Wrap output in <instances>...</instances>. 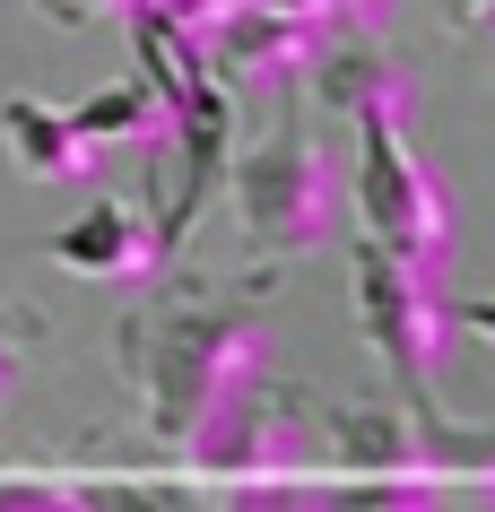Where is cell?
Here are the masks:
<instances>
[{"label": "cell", "mask_w": 495, "mask_h": 512, "mask_svg": "<svg viewBox=\"0 0 495 512\" xmlns=\"http://www.w3.org/2000/svg\"><path fill=\"white\" fill-rule=\"evenodd\" d=\"M348 296H357V330H365V348H374V365L400 382V408L443 417L435 382H443V356H452V287H443V261H409V252L365 235L357 261H348Z\"/></svg>", "instance_id": "obj_3"}, {"label": "cell", "mask_w": 495, "mask_h": 512, "mask_svg": "<svg viewBox=\"0 0 495 512\" xmlns=\"http://www.w3.org/2000/svg\"><path fill=\"white\" fill-rule=\"evenodd\" d=\"M357 217L409 261H452V191L400 122H357Z\"/></svg>", "instance_id": "obj_6"}, {"label": "cell", "mask_w": 495, "mask_h": 512, "mask_svg": "<svg viewBox=\"0 0 495 512\" xmlns=\"http://www.w3.org/2000/svg\"><path fill=\"white\" fill-rule=\"evenodd\" d=\"M183 27H192L209 79L244 87V96H287L313 70V53L339 35L322 9H261V0H226V9H200Z\"/></svg>", "instance_id": "obj_7"}, {"label": "cell", "mask_w": 495, "mask_h": 512, "mask_svg": "<svg viewBox=\"0 0 495 512\" xmlns=\"http://www.w3.org/2000/svg\"><path fill=\"white\" fill-rule=\"evenodd\" d=\"M304 79H313V105L339 113V122H400V131H409L417 105H426L417 70L391 53L374 27H365V35H330Z\"/></svg>", "instance_id": "obj_8"}, {"label": "cell", "mask_w": 495, "mask_h": 512, "mask_svg": "<svg viewBox=\"0 0 495 512\" xmlns=\"http://www.w3.org/2000/svg\"><path fill=\"white\" fill-rule=\"evenodd\" d=\"M443 27L469 35V27H487V0H443Z\"/></svg>", "instance_id": "obj_15"}, {"label": "cell", "mask_w": 495, "mask_h": 512, "mask_svg": "<svg viewBox=\"0 0 495 512\" xmlns=\"http://www.w3.org/2000/svg\"><path fill=\"white\" fill-rule=\"evenodd\" d=\"M0 139H9V165L27 183H87V174H105V148L44 96H0Z\"/></svg>", "instance_id": "obj_10"}, {"label": "cell", "mask_w": 495, "mask_h": 512, "mask_svg": "<svg viewBox=\"0 0 495 512\" xmlns=\"http://www.w3.org/2000/svg\"><path fill=\"white\" fill-rule=\"evenodd\" d=\"M122 356V391H131L139 426L165 460H192V443L244 400L261 374H278L270 313L252 296H165L131 304L113 330Z\"/></svg>", "instance_id": "obj_1"}, {"label": "cell", "mask_w": 495, "mask_h": 512, "mask_svg": "<svg viewBox=\"0 0 495 512\" xmlns=\"http://www.w3.org/2000/svg\"><path fill=\"white\" fill-rule=\"evenodd\" d=\"M35 348H44V313H35V304H0V408L18 400Z\"/></svg>", "instance_id": "obj_12"}, {"label": "cell", "mask_w": 495, "mask_h": 512, "mask_svg": "<svg viewBox=\"0 0 495 512\" xmlns=\"http://www.w3.org/2000/svg\"><path fill=\"white\" fill-rule=\"evenodd\" d=\"M330 18H339V35H365V27H383L391 18V0H322Z\"/></svg>", "instance_id": "obj_14"}, {"label": "cell", "mask_w": 495, "mask_h": 512, "mask_svg": "<svg viewBox=\"0 0 495 512\" xmlns=\"http://www.w3.org/2000/svg\"><path fill=\"white\" fill-rule=\"evenodd\" d=\"M96 148H113V139H139V148H174V96H165L148 70L122 87H105V96H87L79 113H70Z\"/></svg>", "instance_id": "obj_11"}, {"label": "cell", "mask_w": 495, "mask_h": 512, "mask_svg": "<svg viewBox=\"0 0 495 512\" xmlns=\"http://www.w3.org/2000/svg\"><path fill=\"white\" fill-rule=\"evenodd\" d=\"M235 183V217L261 261H304L322 252L339 226H348V183H339V157L313 122H278L226 165Z\"/></svg>", "instance_id": "obj_2"}, {"label": "cell", "mask_w": 495, "mask_h": 512, "mask_svg": "<svg viewBox=\"0 0 495 512\" xmlns=\"http://www.w3.org/2000/svg\"><path fill=\"white\" fill-rule=\"evenodd\" d=\"M53 261L70 278H113V287H131V278L165 270V243H157V226H148L131 200H96V209H79L53 235Z\"/></svg>", "instance_id": "obj_9"}, {"label": "cell", "mask_w": 495, "mask_h": 512, "mask_svg": "<svg viewBox=\"0 0 495 512\" xmlns=\"http://www.w3.org/2000/svg\"><path fill=\"white\" fill-rule=\"evenodd\" d=\"M322 452L339 460V486L357 504H435L443 469L426 452V417L417 408H383V400H330L313 408Z\"/></svg>", "instance_id": "obj_5"}, {"label": "cell", "mask_w": 495, "mask_h": 512, "mask_svg": "<svg viewBox=\"0 0 495 512\" xmlns=\"http://www.w3.org/2000/svg\"><path fill=\"white\" fill-rule=\"evenodd\" d=\"M53 27H96V18H131V9H148V0H35Z\"/></svg>", "instance_id": "obj_13"}, {"label": "cell", "mask_w": 495, "mask_h": 512, "mask_svg": "<svg viewBox=\"0 0 495 512\" xmlns=\"http://www.w3.org/2000/svg\"><path fill=\"white\" fill-rule=\"evenodd\" d=\"M313 460H322L313 408L287 391V365H278V374H261L218 426L200 434L183 469H200L218 495H322L313 486Z\"/></svg>", "instance_id": "obj_4"}]
</instances>
